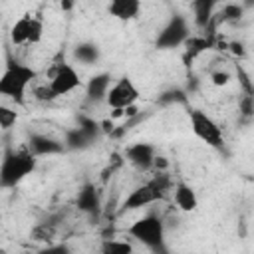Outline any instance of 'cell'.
I'll return each instance as SVG.
<instances>
[{"mask_svg": "<svg viewBox=\"0 0 254 254\" xmlns=\"http://www.w3.org/2000/svg\"><path fill=\"white\" fill-rule=\"evenodd\" d=\"M36 169V155L28 147L8 149L0 163V187L14 189L18 187L32 171Z\"/></svg>", "mask_w": 254, "mask_h": 254, "instance_id": "6da1fadb", "label": "cell"}, {"mask_svg": "<svg viewBox=\"0 0 254 254\" xmlns=\"http://www.w3.org/2000/svg\"><path fill=\"white\" fill-rule=\"evenodd\" d=\"M34 79L36 69L20 62H10L0 75V95L22 105L26 99V89Z\"/></svg>", "mask_w": 254, "mask_h": 254, "instance_id": "7a4b0ae2", "label": "cell"}, {"mask_svg": "<svg viewBox=\"0 0 254 254\" xmlns=\"http://www.w3.org/2000/svg\"><path fill=\"white\" fill-rule=\"evenodd\" d=\"M127 234L135 240H139L141 244L149 246L151 250H163V242H165V224L157 214H145L141 218H137L129 228Z\"/></svg>", "mask_w": 254, "mask_h": 254, "instance_id": "3957f363", "label": "cell"}, {"mask_svg": "<svg viewBox=\"0 0 254 254\" xmlns=\"http://www.w3.org/2000/svg\"><path fill=\"white\" fill-rule=\"evenodd\" d=\"M189 123H190L192 133L202 143H206L208 147L220 149L224 145V133H222L220 125L206 111H202V109H190L189 111Z\"/></svg>", "mask_w": 254, "mask_h": 254, "instance_id": "277c9868", "label": "cell"}, {"mask_svg": "<svg viewBox=\"0 0 254 254\" xmlns=\"http://www.w3.org/2000/svg\"><path fill=\"white\" fill-rule=\"evenodd\" d=\"M139 89H137V85L133 83V79L131 77H127V75H123V77H119L113 85H109V89H107V93H105V103L111 107V109H125V107H129V105H133L137 99H139Z\"/></svg>", "mask_w": 254, "mask_h": 254, "instance_id": "5b68a950", "label": "cell"}, {"mask_svg": "<svg viewBox=\"0 0 254 254\" xmlns=\"http://www.w3.org/2000/svg\"><path fill=\"white\" fill-rule=\"evenodd\" d=\"M189 36H190V32H189L187 20H185L181 14H175V16H171V20L165 24V28L159 32L155 46H157L159 50H173V48L181 46Z\"/></svg>", "mask_w": 254, "mask_h": 254, "instance_id": "8992f818", "label": "cell"}, {"mask_svg": "<svg viewBox=\"0 0 254 254\" xmlns=\"http://www.w3.org/2000/svg\"><path fill=\"white\" fill-rule=\"evenodd\" d=\"M81 85V77L77 73V69L71 64H58L56 69L50 75V87L54 89V93L60 95H67L73 89H77Z\"/></svg>", "mask_w": 254, "mask_h": 254, "instance_id": "52a82bcc", "label": "cell"}, {"mask_svg": "<svg viewBox=\"0 0 254 254\" xmlns=\"http://www.w3.org/2000/svg\"><path fill=\"white\" fill-rule=\"evenodd\" d=\"M163 196H165V192H161V190L149 181V183H145V185L133 189V190L127 194V198L123 200V208H125V210L143 208V206H149V204H153V202H159Z\"/></svg>", "mask_w": 254, "mask_h": 254, "instance_id": "ba28073f", "label": "cell"}, {"mask_svg": "<svg viewBox=\"0 0 254 254\" xmlns=\"http://www.w3.org/2000/svg\"><path fill=\"white\" fill-rule=\"evenodd\" d=\"M155 147L151 143H133L125 149V159L139 171H149L155 159Z\"/></svg>", "mask_w": 254, "mask_h": 254, "instance_id": "9c48e42d", "label": "cell"}, {"mask_svg": "<svg viewBox=\"0 0 254 254\" xmlns=\"http://www.w3.org/2000/svg\"><path fill=\"white\" fill-rule=\"evenodd\" d=\"M26 147H28L36 157H44V155H58V153H62L65 145L60 143V141L54 139V137H48V135H42V133H32Z\"/></svg>", "mask_w": 254, "mask_h": 254, "instance_id": "30bf717a", "label": "cell"}, {"mask_svg": "<svg viewBox=\"0 0 254 254\" xmlns=\"http://www.w3.org/2000/svg\"><path fill=\"white\" fill-rule=\"evenodd\" d=\"M173 196H175V204L183 212H194L198 206V196L194 189L185 181H179L177 185H173Z\"/></svg>", "mask_w": 254, "mask_h": 254, "instance_id": "8fae6325", "label": "cell"}, {"mask_svg": "<svg viewBox=\"0 0 254 254\" xmlns=\"http://www.w3.org/2000/svg\"><path fill=\"white\" fill-rule=\"evenodd\" d=\"M107 12H109V16H113L115 20H121V22L135 20L141 12V0H109Z\"/></svg>", "mask_w": 254, "mask_h": 254, "instance_id": "7c38bea8", "label": "cell"}, {"mask_svg": "<svg viewBox=\"0 0 254 254\" xmlns=\"http://www.w3.org/2000/svg\"><path fill=\"white\" fill-rule=\"evenodd\" d=\"M111 85V75L107 71L103 73H95L93 77H89L87 85H85V93H87V99L91 101H103L105 99V93Z\"/></svg>", "mask_w": 254, "mask_h": 254, "instance_id": "4fadbf2b", "label": "cell"}, {"mask_svg": "<svg viewBox=\"0 0 254 254\" xmlns=\"http://www.w3.org/2000/svg\"><path fill=\"white\" fill-rule=\"evenodd\" d=\"M77 208L83 212H97L99 210V196L93 185H85L77 194Z\"/></svg>", "mask_w": 254, "mask_h": 254, "instance_id": "5bb4252c", "label": "cell"}, {"mask_svg": "<svg viewBox=\"0 0 254 254\" xmlns=\"http://www.w3.org/2000/svg\"><path fill=\"white\" fill-rule=\"evenodd\" d=\"M218 0H192V10H194V24L198 28H206V24L212 18L214 6Z\"/></svg>", "mask_w": 254, "mask_h": 254, "instance_id": "9a60e30c", "label": "cell"}, {"mask_svg": "<svg viewBox=\"0 0 254 254\" xmlns=\"http://www.w3.org/2000/svg\"><path fill=\"white\" fill-rule=\"evenodd\" d=\"M183 46H185V60H192V58H196L198 54H202V52H206L210 46H212V40L210 38H204V36H189L185 42H183Z\"/></svg>", "mask_w": 254, "mask_h": 254, "instance_id": "2e32d148", "label": "cell"}, {"mask_svg": "<svg viewBox=\"0 0 254 254\" xmlns=\"http://www.w3.org/2000/svg\"><path fill=\"white\" fill-rule=\"evenodd\" d=\"M73 58L77 62L85 64V65L95 64L99 60V48L95 44H91V42H81V44H77L73 48Z\"/></svg>", "mask_w": 254, "mask_h": 254, "instance_id": "e0dca14e", "label": "cell"}, {"mask_svg": "<svg viewBox=\"0 0 254 254\" xmlns=\"http://www.w3.org/2000/svg\"><path fill=\"white\" fill-rule=\"evenodd\" d=\"M30 20H32V16L30 14H24L22 18H18L12 24V28H10V40H12L14 46H22V44L28 42V26H30Z\"/></svg>", "mask_w": 254, "mask_h": 254, "instance_id": "ac0fdd59", "label": "cell"}, {"mask_svg": "<svg viewBox=\"0 0 254 254\" xmlns=\"http://www.w3.org/2000/svg\"><path fill=\"white\" fill-rule=\"evenodd\" d=\"M32 238L40 242H50L56 238V224L54 222H40L32 228Z\"/></svg>", "mask_w": 254, "mask_h": 254, "instance_id": "d6986e66", "label": "cell"}, {"mask_svg": "<svg viewBox=\"0 0 254 254\" xmlns=\"http://www.w3.org/2000/svg\"><path fill=\"white\" fill-rule=\"evenodd\" d=\"M89 143H91V139H89L79 127L67 131V135H65V145H67L69 149H83V147H87Z\"/></svg>", "mask_w": 254, "mask_h": 254, "instance_id": "ffe728a7", "label": "cell"}, {"mask_svg": "<svg viewBox=\"0 0 254 254\" xmlns=\"http://www.w3.org/2000/svg\"><path fill=\"white\" fill-rule=\"evenodd\" d=\"M101 252L105 254H129L133 252V246L127 242V240H105L101 244Z\"/></svg>", "mask_w": 254, "mask_h": 254, "instance_id": "44dd1931", "label": "cell"}, {"mask_svg": "<svg viewBox=\"0 0 254 254\" xmlns=\"http://www.w3.org/2000/svg\"><path fill=\"white\" fill-rule=\"evenodd\" d=\"M18 121V111L8 107V105H2L0 103V129H10L14 127V123Z\"/></svg>", "mask_w": 254, "mask_h": 254, "instance_id": "7402d4cb", "label": "cell"}, {"mask_svg": "<svg viewBox=\"0 0 254 254\" xmlns=\"http://www.w3.org/2000/svg\"><path fill=\"white\" fill-rule=\"evenodd\" d=\"M42 36H44V24H42L40 18H34L32 16L30 26H28V42L26 44H40Z\"/></svg>", "mask_w": 254, "mask_h": 254, "instance_id": "603a6c76", "label": "cell"}, {"mask_svg": "<svg viewBox=\"0 0 254 254\" xmlns=\"http://www.w3.org/2000/svg\"><path fill=\"white\" fill-rule=\"evenodd\" d=\"M34 97L38 99V101H54V99H58V95L54 93V89L50 87V83H46V85H38L36 89H34Z\"/></svg>", "mask_w": 254, "mask_h": 254, "instance_id": "cb8c5ba5", "label": "cell"}, {"mask_svg": "<svg viewBox=\"0 0 254 254\" xmlns=\"http://www.w3.org/2000/svg\"><path fill=\"white\" fill-rule=\"evenodd\" d=\"M210 81H212V85L222 87V85H226V83L230 81V73H228V71H222V69L212 71V73H210Z\"/></svg>", "mask_w": 254, "mask_h": 254, "instance_id": "d4e9b609", "label": "cell"}, {"mask_svg": "<svg viewBox=\"0 0 254 254\" xmlns=\"http://www.w3.org/2000/svg\"><path fill=\"white\" fill-rule=\"evenodd\" d=\"M240 111H242L244 117H252V95L250 93L244 95V99L240 103Z\"/></svg>", "mask_w": 254, "mask_h": 254, "instance_id": "484cf974", "label": "cell"}, {"mask_svg": "<svg viewBox=\"0 0 254 254\" xmlns=\"http://www.w3.org/2000/svg\"><path fill=\"white\" fill-rule=\"evenodd\" d=\"M99 129H101V133H105V135H111V131L115 129V125H113V119H103V121L99 123Z\"/></svg>", "mask_w": 254, "mask_h": 254, "instance_id": "4316f807", "label": "cell"}, {"mask_svg": "<svg viewBox=\"0 0 254 254\" xmlns=\"http://www.w3.org/2000/svg\"><path fill=\"white\" fill-rule=\"evenodd\" d=\"M153 167H155L157 171H165V169L169 167V161H167L165 157H159V155H155V159H153Z\"/></svg>", "mask_w": 254, "mask_h": 254, "instance_id": "83f0119b", "label": "cell"}, {"mask_svg": "<svg viewBox=\"0 0 254 254\" xmlns=\"http://www.w3.org/2000/svg\"><path fill=\"white\" fill-rule=\"evenodd\" d=\"M226 48H228L232 54H236V56H244V46H242L240 42H230Z\"/></svg>", "mask_w": 254, "mask_h": 254, "instance_id": "f1b7e54d", "label": "cell"}, {"mask_svg": "<svg viewBox=\"0 0 254 254\" xmlns=\"http://www.w3.org/2000/svg\"><path fill=\"white\" fill-rule=\"evenodd\" d=\"M75 2H77V0H62V8H64V10H71Z\"/></svg>", "mask_w": 254, "mask_h": 254, "instance_id": "f546056e", "label": "cell"}]
</instances>
